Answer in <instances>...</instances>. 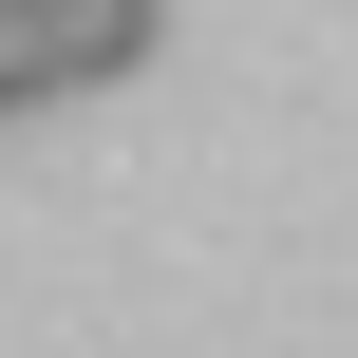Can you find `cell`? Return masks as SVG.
<instances>
[{"instance_id":"cell-2","label":"cell","mask_w":358,"mask_h":358,"mask_svg":"<svg viewBox=\"0 0 358 358\" xmlns=\"http://www.w3.org/2000/svg\"><path fill=\"white\" fill-rule=\"evenodd\" d=\"M76 76H57V38H38V0H0V113H57Z\"/></svg>"},{"instance_id":"cell-1","label":"cell","mask_w":358,"mask_h":358,"mask_svg":"<svg viewBox=\"0 0 358 358\" xmlns=\"http://www.w3.org/2000/svg\"><path fill=\"white\" fill-rule=\"evenodd\" d=\"M38 38H57V76H76V94H113V76H151L170 0H38Z\"/></svg>"}]
</instances>
